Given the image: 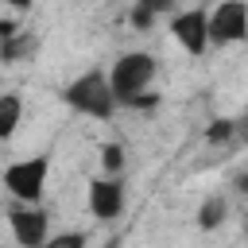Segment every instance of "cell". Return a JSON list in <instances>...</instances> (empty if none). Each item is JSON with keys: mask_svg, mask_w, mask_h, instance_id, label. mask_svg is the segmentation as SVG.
<instances>
[{"mask_svg": "<svg viewBox=\"0 0 248 248\" xmlns=\"http://www.w3.org/2000/svg\"><path fill=\"white\" fill-rule=\"evenodd\" d=\"M194 217H198V229H202V232H217V229L229 221V198H225V194H205Z\"/></svg>", "mask_w": 248, "mask_h": 248, "instance_id": "8", "label": "cell"}, {"mask_svg": "<svg viewBox=\"0 0 248 248\" xmlns=\"http://www.w3.org/2000/svg\"><path fill=\"white\" fill-rule=\"evenodd\" d=\"M155 105H159V93H136L124 108H155Z\"/></svg>", "mask_w": 248, "mask_h": 248, "instance_id": "15", "label": "cell"}, {"mask_svg": "<svg viewBox=\"0 0 248 248\" xmlns=\"http://www.w3.org/2000/svg\"><path fill=\"white\" fill-rule=\"evenodd\" d=\"M23 124V97L19 93H0V143H8Z\"/></svg>", "mask_w": 248, "mask_h": 248, "instance_id": "9", "label": "cell"}, {"mask_svg": "<svg viewBox=\"0 0 248 248\" xmlns=\"http://www.w3.org/2000/svg\"><path fill=\"white\" fill-rule=\"evenodd\" d=\"M128 205V186L124 174H97L85 186V209L93 221H116Z\"/></svg>", "mask_w": 248, "mask_h": 248, "instance_id": "5", "label": "cell"}, {"mask_svg": "<svg viewBox=\"0 0 248 248\" xmlns=\"http://www.w3.org/2000/svg\"><path fill=\"white\" fill-rule=\"evenodd\" d=\"M136 4H140V8H147L155 19H159V16H174V12H178V0H136Z\"/></svg>", "mask_w": 248, "mask_h": 248, "instance_id": "13", "label": "cell"}, {"mask_svg": "<svg viewBox=\"0 0 248 248\" xmlns=\"http://www.w3.org/2000/svg\"><path fill=\"white\" fill-rule=\"evenodd\" d=\"M248 43V0H217L209 8V46Z\"/></svg>", "mask_w": 248, "mask_h": 248, "instance_id": "4", "label": "cell"}, {"mask_svg": "<svg viewBox=\"0 0 248 248\" xmlns=\"http://www.w3.org/2000/svg\"><path fill=\"white\" fill-rule=\"evenodd\" d=\"M170 39L186 50V54H205L209 50V8L194 4V8H178L170 16Z\"/></svg>", "mask_w": 248, "mask_h": 248, "instance_id": "6", "label": "cell"}, {"mask_svg": "<svg viewBox=\"0 0 248 248\" xmlns=\"http://www.w3.org/2000/svg\"><path fill=\"white\" fill-rule=\"evenodd\" d=\"M244 136H248V120H244Z\"/></svg>", "mask_w": 248, "mask_h": 248, "instance_id": "19", "label": "cell"}, {"mask_svg": "<svg viewBox=\"0 0 248 248\" xmlns=\"http://www.w3.org/2000/svg\"><path fill=\"white\" fill-rule=\"evenodd\" d=\"M8 229H12V240L19 248H43L46 236H50V217H46L43 205L16 202V209L8 213Z\"/></svg>", "mask_w": 248, "mask_h": 248, "instance_id": "7", "label": "cell"}, {"mask_svg": "<svg viewBox=\"0 0 248 248\" xmlns=\"http://www.w3.org/2000/svg\"><path fill=\"white\" fill-rule=\"evenodd\" d=\"M0 4H4V8H12L16 16H23V12H31V8H35V0H0Z\"/></svg>", "mask_w": 248, "mask_h": 248, "instance_id": "16", "label": "cell"}, {"mask_svg": "<svg viewBox=\"0 0 248 248\" xmlns=\"http://www.w3.org/2000/svg\"><path fill=\"white\" fill-rule=\"evenodd\" d=\"M155 70H159V62H155V54H147V50H124V54H116L112 66L105 70L116 105H128L136 93H147L151 81H155Z\"/></svg>", "mask_w": 248, "mask_h": 248, "instance_id": "2", "label": "cell"}, {"mask_svg": "<svg viewBox=\"0 0 248 248\" xmlns=\"http://www.w3.org/2000/svg\"><path fill=\"white\" fill-rule=\"evenodd\" d=\"M244 236H248V217H244Z\"/></svg>", "mask_w": 248, "mask_h": 248, "instance_id": "18", "label": "cell"}, {"mask_svg": "<svg viewBox=\"0 0 248 248\" xmlns=\"http://www.w3.org/2000/svg\"><path fill=\"white\" fill-rule=\"evenodd\" d=\"M46 178H50V151H39V155L8 163L0 174V186L23 205H39L46 194Z\"/></svg>", "mask_w": 248, "mask_h": 248, "instance_id": "3", "label": "cell"}, {"mask_svg": "<svg viewBox=\"0 0 248 248\" xmlns=\"http://www.w3.org/2000/svg\"><path fill=\"white\" fill-rule=\"evenodd\" d=\"M128 19H132V27H140V31H151V27H155V16H151L147 8H140V4H132V16H128Z\"/></svg>", "mask_w": 248, "mask_h": 248, "instance_id": "14", "label": "cell"}, {"mask_svg": "<svg viewBox=\"0 0 248 248\" xmlns=\"http://www.w3.org/2000/svg\"><path fill=\"white\" fill-rule=\"evenodd\" d=\"M232 182H236V190H240V194H248V174H236Z\"/></svg>", "mask_w": 248, "mask_h": 248, "instance_id": "17", "label": "cell"}, {"mask_svg": "<svg viewBox=\"0 0 248 248\" xmlns=\"http://www.w3.org/2000/svg\"><path fill=\"white\" fill-rule=\"evenodd\" d=\"M62 105L78 116H89V120H108L120 105L108 89V74L105 70H85L78 74L74 81L62 85Z\"/></svg>", "mask_w": 248, "mask_h": 248, "instance_id": "1", "label": "cell"}, {"mask_svg": "<svg viewBox=\"0 0 248 248\" xmlns=\"http://www.w3.org/2000/svg\"><path fill=\"white\" fill-rule=\"evenodd\" d=\"M43 248H89V232H81V229H66V232L46 236Z\"/></svg>", "mask_w": 248, "mask_h": 248, "instance_id": "11", "label": "cell"}, {"mask_svg": "<svg viewBox=\"0 0 248 248\" xmlns=\"http://www.w3.org/2000/svg\"><path fill=\"white\" fill-rule=\"evenodd\" d=\"M93 4H97V0H93Z\"/></svg>", "mask_w": 248, "mask_h": 248, "instance_id": "20", "label": "cell"}, {"mask_svg": "<svg viewBox=\"0 0 248 248\" xmlns=\"http://www.w3.org/2000/svg\"><path fill=\"white\" fill-rule=\"evenodd\" d=\"M124 159H128V151H124V143H101V170L105 174H124Z\"/></svg>", "mask_w": 248, "mask_h": 248, "instance_id": "10", "label": "cell"}, {"mask_svg": "<svg viewBox=\"0 0 248 248\" xmlns=\"http://www.w3.org/2000/svg\"><path fill=\"white\" fill-rule=\"evenodd\" d=\"M236 132H240V124H236V120H225V116H221V120H213V124L205 128V140H209V143H225V140H232Z\"/></svg>", "mask_w": 248, "mask_h": 248, "instance_id": "12", "label": "cell"}]
</instances>
